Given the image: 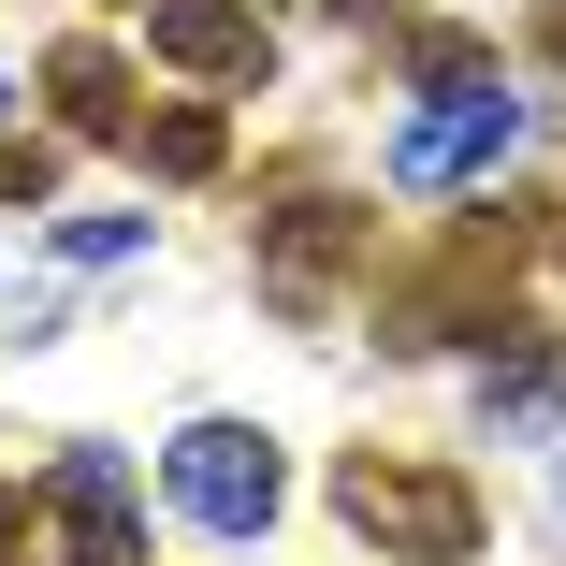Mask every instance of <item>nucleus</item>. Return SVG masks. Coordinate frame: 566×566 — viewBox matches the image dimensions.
Segmentation results:
<instances>
[{
    "label": "nucleus",
    "instance_id": "nucleus-5",
    "mask_svg": "<svg viewBox=\"0 0 566 566\" xmlns=\"http://www.w3.org/2000/svg\"><path fill=\"white\" fill-rule=\"evenodd\" d=\"M509 146H523V102H509V73H494V87H436L421 117L392 132V189H480Z\"/></svg>",
    "mask_w": 566,
    "mask_h": 566
},
{
    "label": "nucleus",
    "instance_id": "nucleus-7",
    "mask_svg": "<svg viewBox=\"0 0 566 566\" xmlns=\"http://www.w3.org/2000/svg\"><path fill=\"white\" fill-rule=\"evenodd\" d=\"M146 44L189 87H262V15L248 0H146Z\"/></svg>",
    "mask_w": 566,
    "mask_h": 566
},
{
    "label": "nucleus",
    "instance_id": "nucleus-6",
    "mask_svg": "<svg viewBox=\"0 0 566 566\" xmlns=\"http://www.w3.org/2000/svg\"><path fill=\"white\" fill-rule=\"evenodd\" d=\"M44 537H59V566H146V509H132L117 450H59L44 465Z\"/></svg>",
    "mask_w": 566,
    "mask_h": 566
},
{
    "label": "nucleus",
    "instance_id": "nucleus-4",
    "mask_svg": "<svg viewBox=\"0 0 566 566\" xmlns=\"http://www.w3.org/2000/svg\"><path fill=\"white\" fill-rule=\"evenodd\" d=\"M160 480H175V509H189L203 537H262V523H276V494H291L276 436H248V421H189V436L160 450Z\"/></svg>",
    "mask_w": 566,
    "mask_h": 566
},
{
    "label": "nucleus",
    "instance_id": "nucleus-3",
    "mask_svg": "<svg viewBox=\"0 0 566 566\" xmlns=\"http://www.w3.org/2000/svg\"><path fill=\"white\" fill-rule=\"evenodd\" d=\"M364 248H378V218H364V203L291 189V203L262 218V305L305 319V334H334V319H349V291H364Z\"/></svg>",
    "mask_w": 566,
    "mask_h": 566
},
{
    "label": "nucleus",
    "instance_id": "nucleus-11",
    "mask_svg": "<svg viewBox=\"0 0 566 566\" xmlns=\"http://www.w3.org/2000/svg\"><path fill=\"white\" fill-rule=\"evenodd\" d=\"M407 73H421V87H494V44H465V30H407Z\"/></svg>",
    "mask_w": 566,
    "mask_h": 566
},
{
    "label": "nucleus",
    "instance_id": "nucleus-1",
    "mask_svg": "<svg viewBox=\"0 0 566 566\" xmlns=\"http://www.w3.org/2000/svg\"><path fill=\"white\" fill-rule=\"evenodd\" d=\"M334 523L378 566H465L480 552V494L450 465H421V450H349V465H334Z\"/></svg>",
    "mask_w": 566,
    "mask_h": 566
},
{
    "label": "nucleus",
    "instance_id": "nucleus-13",
    "mask_svg": "<svg viewBox=\"0 0 566 566\" xmlns=\"http://www.w3.org/2000/svg\"><path fill=\"white\" fill-rule=\"evenodd\" d=\"M0 566H44V523H30V494H0Z\"/></svg>",
    "mask_w": 566,
    "mask_h": 566
},
{
    "label": "nucleus",
    "instance_id": "nucleus-8",
    "mask_svg": "<svg viewBox=\"0 0 566 566\" xmlns=\"http://www.w3.org/2000/svg\"><path fill=\"white\" fill-rule=\"evenodd\" d=\"M44 102H59V132H73V146H132V132H146V117H132L117 44H44Z\"/></svg>",
    "mask_w": 566,
    "mask_h": 566
},
{
    "label": "nucleus",
    "instance_id": "nucleus-14",
    "mask_svg": "<svg viewBox=\"0 0 566 566\" xmlns=\"http://www.w3.org/2000/svg\"><path fill=\"white\" fill-rule=\"evenodd\" d=\"M537 59H552V73H566V0H552V15H537Z\"/></svg>",
    "mask_w": 566,
    "mask_h": 566
},
{
    "label": "nucleus",
    "instance_id": "nucleus-12",
    "mask_svg": "<svg viewBox=\"0 0 566 566\" xmlns=\"http://www.w3.org/2000/svg\"><path fill=\"white\" fill-rule=\"evenodd\" d=\"M59 189V146H0V203H44Z\"/></svg>",
    "mask_w": 566,
    "mask_h": 566
},
{
    "label": "nucleus",
    "instance_id": "nucleus-10",
    "mask_svg": "<svg viewBox=\"0 0 566 566\" xmlns=\"http://www.w3.org/2000/svg\"><path fill=\"white\" fill-rule=\"evenodd\" d=\"M146 160H160V175H175V189H203V175H218V160H233V132H218V102H175V117H160V132H146Z\"/></svg>",
    "mask_w": 566,
    "mask_h": 566
},
{
    "label": "nucleus",
    "instance_id": "nucleus-2",
    "mask_svg": "<svg viewBox=\"0 0 566 566\" xmlns=\"http://www.w3.org/2000/svg\"><path fill=\"white\" fill-rule=\"evenodd\" d=\"M509 262H523V218H480V233H450L436 262L378 276V349H450V334H494V319H509Z\"/></svg>",
    "mask_w": 566,
    "mask_h": 566
},
{
    "label": "nucleus",
    "instance_id": "nucleus-9",
    "mask_svg": "<svg viewBox=\"0 0 566 566\" xmlns=\"http://www.w3.org/2000/svg\"><path fill=\"white\" fill-rule=\"evenodd\" d=\"M552 392H566L552 319H537V305H509V319L480 334V407H494V421H552Z\"/></svg>",
    "mask_w": 566,
    "mask_h": 566
}]
</instances>
